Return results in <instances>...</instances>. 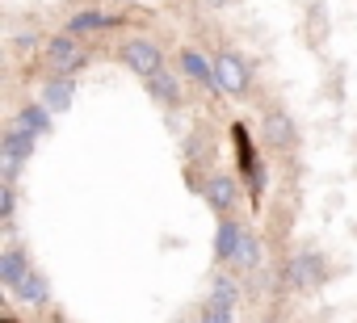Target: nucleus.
<instances>
[{"label": "nucleus", "instance_id": "1", "mask_svg": "<svg viewBox=\"0 0 357 323\" xmlns=\"http://www.w3.org/2000/svg\"><path fill=\"white\" fill-rule=\"evenodd\" d=\"M34 143H38V134L5 122V134H0V185H13L17 181L22 164L34 155Z\"/></svg>", "mask_w": 357, "mask_h": 323}, {"label": "nucleus", "instance_id": "2", "mask_svg": "<svg viewBox=\"0 0 357 323\" xmlns=\"http://www.w3.org/2000/svg\"><path fill=\"white\" fill-rule=\"evenodd\" d=\"M282 281H286V290H294V294H311V290H319V285L328 281V260H324L319 252L303 248V252H294V256L286 260Z\"/></svg>", "mask_w": 357, "mask_h": 323}, {"label": "nucleus", "instance_id": "3", "mask_svg": "<svg viewBox=\"0 0 357 323\" xmlns=\"http://www.w3.org/2000/svg\"><path fill=\"white\" fill-rule=\"evenodd\" d=\"M122 63L139 76V80H155L164 72V51L151 42V38H130L122 42Z\"/></svg>", "mask_w": 357, "mask_h": 323}, {"label": "nucleus", "instance_id": "4", "mask_svg": "<svg viewBox=\"0 0 357 323\" xmlns=\"http://www.w3.org/2000/svg\"><path fill=\"white\" fill-rule=\"evenodd\" d=\"M215 80H219V93H227V97H248V88H252L248 63L236 51H219L215 55Z\"/></svg>", "mask_w": 357, "mask_h": 323}, {"label": "nucleus", "instance_id": "5", "mask_svg": "<svg viewBox=\"0 0 357 323\" xmlns=\"http://www.w3.org/2000/svg\"><path fill=\"white\" fill-rule=\"evenodd\" d=\"M47 63H51L55 76H76V72L89 63V55H84V47H80L72 34H59V38L47 42Z\"/></svg>", "mask_w": 357, "mask_h": 323}, {"label": "nucleus", "instance_id": "6", "mask_svg": "<svg viewBox=\"0 0 357 323\" xmlns=\"http://www.w3.org/2000/svg\"><path fill=\"white\" fill-rule=\"evenodd\" d=\"M206 202H211V210H219L223 219H231V210H236V202H240V177L215 173V177L206 181Z\"/></svg>", "mask_w": 357, "mask_h": 323}, {"label": "nucleus", "instance_id": "7", "mask_svg": "<svg viewBox=\"0 0 357 323\" xmlns=\"http://www.w3.org/2000/svg\"><path fill=\"white\" fill-rule=\"evenodd\" d=\"M298 143V130H294V118L286 109H265V147L273 151H290Z\"/></svg>", "mask_w": 357, "mask_h": 323}, {"label": "nucleus", "instance_id": "8", "mask_svg": "<svg viewBox=\"0 0 357 323\" xmlns=\"http://www.w3.org/2000/svg\"><path fill=\"white\" fill-rule=\"evenodd\" d=\"M30 269H34V265H30V256H26V248H22V244H9L5 252H0V281H5V290H9V294L22 285V277H26Z\"/></svg>", "mask_w": 357, "mask_h": 323}, {"label": "nucleus", "instance_id": "9", "mask_svg": "<svg viewBox=\"0 0 357 323\" xmlns=\"http://www.w3.org/2000/svg\"><path fill=\"white\" fill-rule=\"evenodd\" d=\"M181 72L190 76V80H198L206 93H219V80H215V63L202 55V51H194V47H185L181 51Z\"/></svg>", "mask_w": 357, "mask_h": 323}, {"label": "nucleus", "instance_id": "10", "mask_svg": "<svg viewBox=\"0 0 357 323\" xmlns=\"http://www.w3.org/2000/svg\"><path fill=\"white\" fill-rule=\"evenodd\" d=\"M244 223H236V219H223L219 223V231H215V256L219 260H236V252H240V244H244Z\"/></svg>", "mask_w": 357, "mask_h": 323}, {"label": "nucleus", "instance_id": "11", "mask_svg": "<svg viewBox=\"0 0 357 323\" xmlns=\"http://www.w3.org/2000/svg\"><path fill=\"white\" fill-rule=\"evenodd\" d=\"M72 97H76V80H72V76H55V80H47V88H43V105H47L51 113H68Z\"/></svg>", "mask_w": 357, "mask_h": 323}, {"label": "nucleus", "instance_id": "12", "mask_svg": "<svg viewBox=\"0 0 357 323\" xmlns=\"http://www.w3.org/2000/svg\"><path fill=\"white\" fill-rule=\"evenodd\" d=\"M9 122H13V126H22V130H30V134H38V139H43V134H51V109H47L43 101H38V105L17 109Z\"/></svg>", "mask_w": 357, "mask_h": 323}, {"label": "nucleus", "instance_id": "13", "mask_svg": "<svg viewBox=\"0 0 357 323\" xmlns=\"http://www.w3.org/2000/svg\"><path fill=\"white\" fill-rule=\"evenodd\" d=\"M13 298H22V302H30V306H47V302H51V285H47V277H43L38 269H30V273L22 277V285L13 290Z\"/></svg>", "mask_w": 357, "mask_h": 323}, {"label": "nucleus", "instance_id": "14", "mask_svg": "<svg viewBox=\"0 0 357 323\" xmlns=\"http://www.w3.org/2000/svg\"><path fill=\"white\" fill-rule=\"evenodd\" d=\"M105 26H114V17H109V13H101V9H80L76 17H68V34H72V38H76V34L105 30Z\"/></svg>", "mask_w": 357, "mask_h": 323}, {"label": "nucleus", "instance_id": "15", "mask_svg": "<svg viewBox=\"0 0 357 323\" xmlns=\"http://www.w3.org/2000/svg\"><path fill=\"white\" fill-rule=\"evenodd\" d=\"M147 88H151V97L164 101V105H181V80H172L168 72H160L155 80H147Z\"/></svg>", "mask_w": 357, "mask_h": 323}, {"label": "nucleus", "instance_id": "16", "mask_svg": "<svg viewBox=\"0 0 357 323\" xmlns=\"http://www.w3.org/2000/svg\"><path fill=\"white\" fill-rule=\"evenodd\" d=\"M211 302H215V306H236V302H240V285H236V277L219 273L215 285H211Z\"/></svg>", "mask_w": 357, "mask_h": 323}, {"label": "nucleus", "instance_id": "17", "mask_svg": "<svg viewBox=\"0 0 357 323\" xmlns=\"http://www.w3.org/2000/svg\"><path fill=\"white\" fill-rule=\"evenodd\" d=\"M231 265H236V269H257V265H261V239H257L252 231L244 235V244H240V252H236Z\"/></svg>", "mask_w": 357, "mask_h": 323}, {"label": "nucleus", "instance_id": "18", "mask_svg": "<svg viewBox=\"0 0 357 323\" xmlns=\"http://www.w3.org/2000/svg\"><path fill=\"white\" fill-rule=\"evenodd\" d=\"M198 323H236V306H215V302H206V310H202Z\"/></svg>", "mask_w": 357, "mask_h": 323}, {"label": "nucleus", "instance_id": "19", "mask_svg": "<svg viewBox=\"0 0 357 323\" xmlns=\"http://www.w3.org/2000/svg\"><path fill=\"white\" fill-rule=\"evenodd\" d=\"M13 210H17V189L0 185V219H13Z\"/></svg>", "mask_w": 357, "mask_h": 323}, {"label": "nucleus", "instance_id": "20", "mask_svg": "<svg viewBox=\"0 0 357 323\" xmlns=\"http://www.w3.org/2000/svg\"><path fill=\"white\" fill-rule=\"evenodd\" d=\"M206 5H211V9H219V5H227V0H206Z\"/></svg>", "mask_w": 357, "mask_h": 323}, {"label": "nucleus", "instance_id": "21", "mask_svg": "<svg viewBox=\"0 0 357 323\" xmlns=\"http://www.w3.org/2000/svg\"><path fill=\"white\" fill-rule=\"evenodd\" d=\"M55 323H72V319H63V315H59V319H55Z\"/></svg>", "mask_w": 357, "mask_h": 323}]
</instances>
